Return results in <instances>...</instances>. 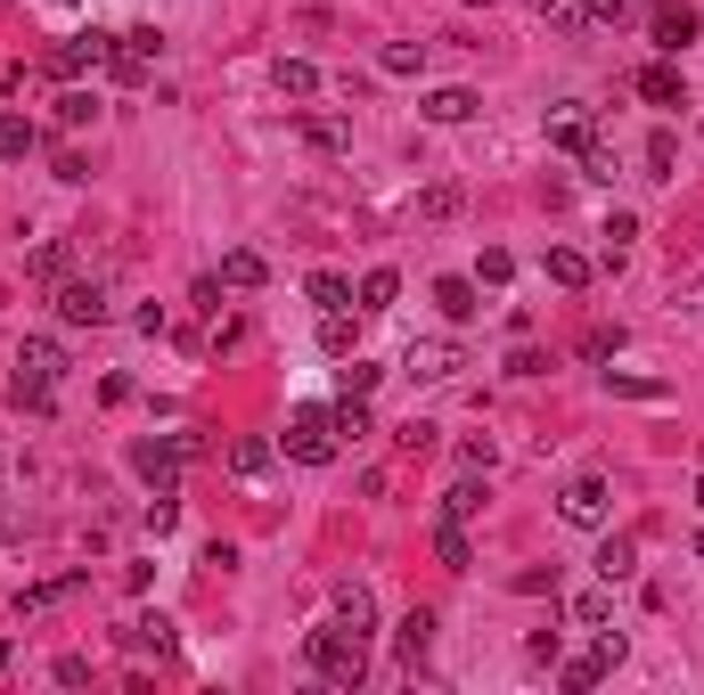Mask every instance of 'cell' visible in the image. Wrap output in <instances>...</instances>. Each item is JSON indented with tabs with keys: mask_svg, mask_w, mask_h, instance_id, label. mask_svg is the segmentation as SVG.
Here are the masks:
<instances>
[{
	"mask_svg": "<svg viewBox=\"0 0 704 695\" xmlns=\"http://www.w3.org/2000/svg\"><path fill=\"white\" fill-rule=\"evenodd\" d=\"M303 655H312V671H320L328 687H361V680H369V639H361V630H344V622L312 630V639H303Z\"/></svg>",
	"mask_w": 704,
	"mask_h": 695,
	"instance_id": "6da1fadb",
	"label": "cell"
},
{
	"mask_svg": "<svg viewBox=\"0 0 704 695\" xmlns=\"http://www.w3.org/2000/svg\"><path fill=\"white\" fill-rule=\"evenodd\" d=\"M107 58H115V33H66V41H50V50H41V66H50L58 82H74V74H99V66H107Z\"/></svg>",
	"mask_w": 704,
	"mask_h": 695,
	"instance_id": "7a4b0ae2",
	"label": "cell"
},
{
	"mask_svg": "<svg viewBox=\"0 0 704 695\" xmlns=\"http://www.w3.org/2000/svg\"><path fill=\"white\" fill-rule=\"evenodd\" d=\"M337 409H296L287 417V458H303V467H328L337 458Z\"/></svg>",
	"mask_w": 704,
	"mask_h": 695,
	"instance_id": "3957f363",
	"label": "cell"
},
{
	"mask_svg": "<svg viewBox=\"0 0 704 695\" xmlns=\"http://www.w3.org/2000/svg\"><path fill=\"white\" fill-rule=\"evenodd\" d=\"M607 508H614V491L598 475H573L566 491H557V516H566L573 532H607Z\"/></svg>",
	"mask_w": 704,
	"mask_h": 695,
	"instance_id": "277c9868",
	"label": "cell"
},
{
	"mask_svg": "<svg viewBox=\"0 0 704 695\" xmlns=\"http://www.w3.org/2000/svg\"><path fill=\"white\" fill-rule=\"evenodd\" d=\"M107 287H99V279H58V320H66V328H107Z\"/></svg>",
	"mask_w": 704,
	"mask_h": 695,
	"instance_id": "5b68a950",
	"label": "cell"
},
{
	"mask_svg": "<svg viewBox=\"0 0 704 695\" xmlns=\"http://www.w3.org/2000/svg\"><path fill=\"white\" fill-rule=\"evenodd\" d=\"M402 369L418 376V385H443V376H459V369H467V352L451 344V335H426V344H410V352H402Z\"/></svg>",
	"mask_w": 704,
	"mask_h": 695,
	"instance_id": "8992f818",
	"label": "cell"
},
{
	"mask_svg": "<svg viewBox=\"0 0 704 695\" xmlns=\"http://www.w3.org/2000/svg\"><path fill=\"white\" fill-rule=\"evenodd\" d=\"M156 50H164V33H156V25H139V33H115V58H107V74H115V82H148Z\"/></svg>",
	"mask_w": 704,
	"mask_h": 695,
	"instance_id": "52a82bcc",
	"label": "cell"
},
{
	"mask_svg": "<svg viewBox=\"0 0 704 695\" xmlns=\"http://www.w3.org/2000/svg\"><path fill=\"white\" fill-rule=\"evenodd\" d=\"M614 663H623V630H598V646H590V655H573V663H566V687L582 695V687H598V680H607Z\"/></svg>",
	"mask_w": 704,
	"mask_h": 695,
	"instance_id": "ba28073f",
	"label": "cell"
},
{
	"mask_svg": "<svg viewBox=\"0 0 704 695\" xmlns=\"http://www.w3.org/2000/svg\"><path fill=\"white\" fill-rule=\"evenodd\" d=\"M590 139H598L590 107H582V98H557V107H549V147H573V156H582Z\"/></svg>",
	"mask_w": 704,
	"mask_h": 695,
	"instance_id": "9c48e42d",
	"label": "cell"
},
{
	"mask_svg": "<svg viewBox=\"0 0 704 695\" xmlns=\"http://www.w3.org/2000/svg\"><path fill=\"white\" fill-rule=\"evenodd\" d=\"M132 467L148 475L156 491H173V483H180V442L173 434H164V442H132Z\"/></svg>",
	"mask_w": 704,
	"mask_h": 695,
	"instance_id": "30bf717a",
	"label": "cell"
},
{
	"mask_svg": "<svg viewBox=\"0 0 704 695\" xmlns=\"http://www.w3.org/2000/svg\"><path fill=\"white\" fill-rule=\"evenodd\" d=\"M696 33H704V17L689 9V0H664V17H655V50H664V58H680Z\"/></svg>",
	"mask_w": 704,
	"mask_h": 695,
	"instance_id": "8fae6325",
	"label": "cell"
},
{
	"mask_svg": "<svg viewBox=\"0 0 704 695\" xmlns=\"http://www.w3.org/2000/svg\"><path fill=\"white\" fill-rule=\"evenodd\" d=\"M475 107H484V98H475L467 82H443V91H426V98H418V115H426V123H475Z\"/></svg>",
	"mask_w": 704,
	"mask_h": 695,
	"instance_id": "7c38bea8",
	"label": "cell"
},
{
	"mask_svg": "<svg viewBox=\"0 0 704 695\" xmlns=\"http://www.w3.org/2000/svg\"><path fill=\"white\" fill-rule=\"evenodd\" d=\"M639 98H648V107H689V82H680V66H672V58L639 66Z\"/></svg>",
	"mask_w": 704,
	"mask_h": 695,
	"instance_id": "4fadbf2b",
	"label": "cell"
},
{
	"mask_svg": "<svg viewBox=\"0 0 704 695\" xmlns=\"http://www.w3.org/2000/svg\"><path fill=\"white\" fill-rule=\"evenodd\" d=\"M82 581L91 573H58V581H33V589H17V614H50V605H66V598H82Z\"/></svg>",
	"mask_w": 704,
	"mask_h": 695,
	"instance_id": "5bb4252c",
	"label": "cell"
},
{
	"mask_svg": "<svg viewBox=\"0 0 704 695\" xmlns=\"http://www.w3.org/2000/svg\"><path fill=\"white\" fill-rule=\"evenodd\" d=\"M393 646H402V663H410V671L434 655V614H426V605H410V614L393 622Z\"/></svg>",
	"mask_w": 704,
	"mask_h": 695,
	"instance_id": "9a60e30c",
	"label": "cell"
},
{
	"mask_svg": "<svg viewBox=\"0 0 704 695\" xmlns=\"http://www.w3.org/2000/svg\"><path fill=\"white\" fill-rule=\"evenodd\" d=\"M17 376H41V385H58V376H66V352H58L50 335H25V344H17Z\"/></svg>",
	"mask_w": 704,
	"mask_h": 695,
	"instance_id": "2e32d148",
	"label": "cell"
},
{
	"mask_svg": "<svg viewBox=\"0 0 704 695\" xmlns=\"http://www.w3.org/2000/svg\"><path fill=\"white\" fill-rule=\"evenodd\" d=\"M115 639L132 646V655H173V622H164V614H132Z\"/></svg>",
	"mask_w": 704,
	"mask_h": 695,
	"instance_id": "e0dca14e",
	"label": "cell"
},
{
	"mask_svg": "<svg viewBox=\"0 0 704 695\" xmlns=\"http://www.w3.org/2000/svg\"><path fill=\"white\" fill-rule=\"evenodd\" d=\"M328 622H344V630H361V639H369V630H377V598H369L361 581H344L337 605H328Z\"/></svg>",
	"mask_w": 704,
	"mask_h": 695,
	"instance_id": "ac0fdd59",
	"label": "cell"
},
{
	"mask_svg": "<svg viewBox=\"0 0 704 695\" xmlns=\"http://www.w3.org/2000/svg\"><path fill=\"white\" fill-rule=\"evenodd\" d=\"M434 557H443L451 573H467V564H475V540H467L459 516H434Z\"/></svg>",
	"mask_w": 704,
	"mask_h": 695,
	"instance_id": "d6986e66",
	"label": "cell"
},
{
	"mask_svg": "<svg viewBox=\"0 0 704 695\" xmlns=\"http://www.w3.org/2000/svg\"><path fill=\"white\" fill-rule=\"evenodd\" d=\"M262 279H271V262L255 255V246H230V255H221V287H238V294H255Z\"/></svg>",
	"mask_w": 704,
	"mask_h": 695,
	"instance_id": "ffe728a7",
	"label": "cell"
},
{
	"mask_svg": "<svg viewBox=\"0 0 704 695\" xmlns=\"http://www.w3.org/2000/svg\"><path fill=\"white\" fill-rule=\"evenodd\" d=\"M639 573V540L631 532H607L598 540V581H631Z\"/></svg>",
	"mask_w": 704,
	"mask_h": 695,
	"instance_id": "44dd1931",
	"label": "cell"
},
{
	"mask_svg": "<svg viewBox=\"0 0 704 695\" xmlns=\"http://www.w3.org/2000/svg\"><path fill=\"white\" fill-rule=\"evenodd\" d=\"M541 270H549V279L566 287V294H573V287H590V255H582V246H549Z\"/></svg>",
	"mask_w": 704,
	"mask_h": 695,
	"instance_id": "7402d4cb",
	"label": "cell"
},
{
	"mask_svg": "<svg viewBox=\"0 0 704 695\" xmlns=\"http://www.w3.org/2000/svg\"><path fill=\"white\" fill-rule=\"evenodd\" d=\"M475 294H484V287H475V279H434V303H443V320H475V311H484V303H475Z\"/></svg>",
	"mask_w": 704,
	"mask_h": 695,
	"instance_id": "603a6c76",
	"label": "cell"
},
{
	"mask_svg": "<svg viewBox=\"0 0 704 695\" xmlns=\"http://www.w3.org/2000/svg\"><path fill=\"white\" fill-rule=\"evenodd\" d=\"M25 270H33V279H41V287H58V279H66V270H74V246H66V238H41Z\"/></svg>",
	"mask_w": 704,
	"mask_h": 695,
	"instance_id": "cb8c5ba5",
	"label": "cell"
},
{
	"mask_svg": "<svg viewBox=\"0 0 704 695\" xmlns=\"http://www.w3.org/2000/svg\"><path fill=\"white\" fill-rule=\"evenodd\" d=\"M271 82H279V98H312L320 91V66H312V58H279Z\"/></svg>",
	"mask_w": 704,
	"mask_h": 695,
	"instance_id": "d4e9b609",
	"label": "cell"
},
{
	"mask_svg": "<svg viewBox=\"0 0 704 695\" xmlns=\"http://www.w3.org/2000/svg\"><path fill=\"white\" fill-rule=\"evenodd\" d=\"M377 361H361V352H344V369H337V393H352V402H369V393H377Z\"/></svg>",
	"mask_w": 704,
	"mask_h": 695,
	"instance_id": "484cf974",
	"label": "cell"
},
{
	"mask_svg": "<svg viewBox=\"0 0 704 695\" xmlns=\"http://www.w3.org/2000/svg\"><path fill=\"white\" fill-rule=\"evenodd\" d=\"M303 294H312L320 311H352V279H344V270H312V287H303Z\"/></svg>",
	"mask_w": 704,
	"mask_h": 695,
	"instance_id": "4316f807",
	"label": "cell"
},
{
	"mask_svg": "<svg viewBox=\"0 0 704 695\" xmlns=\"http://www.w3.org/2000/svg\"><path fill=\"white\" fill-rule=\"evenodd\" d=\"M484 499H491V491L467 475V483H451V491H443V508H434V516H459V523H467V516H484Z\"/></svg>",
	"mask_w": 704,
	"mask_h": 695,
	"instance_id": "83f0119b",
	"label": "cell"
},
{
	"mask_svg": "<svg viewBox=\"0 0 704 695\" xmlns=\"http://www.w3.org/2000/svg\"><path fill=\"white\" fill-rule=\"evenodd\" d=\"M352 344H361V328H352V311H320V352H337V361H344Z\"/></svg>",
	"mask_w": 704,
	"mask_h": 695,
	"instance_id": "f1b7e54d",
	"label": "cell"
},
{
	"mask_svg": "<svg viewBox=\"0 0 704 695\" xmlns=\"http://www.w3.org/2000/svg\"><path fill=\"white\" fill-rule=\"evenodd\" d=\"M573 622H582V630H607L614 622V581L607 589H582V598H573Z\"/></svg>",
	"mask_w": 704,
	"mask_h": 695,
	"instance_id": "f546056e",
	"label": "cell"
},
{
	"mask_svg": "<svg viewBox=\"0 0 704 695\" xmlns=\"http://www.w3.org/2000/svg\"><path fill=\"white\" fill-rule=\"evenodd\" d=\"M262 467H271V442H262V434H238L230 442V475H262Z\"/></svg>",
	"mask_w": 704,
	"mask_h": 695,
	"instance_id": "4dcf8cb0",
	"label": "cell"
},
{
	"mask_svg": "<svg viewBox=\"0 0 704 695\" xmlns=\"http://www.w3.org/2000/svg\"><path fill=\"white\" fill-rule=\"evenodd\" d=\"M33 147H41V132H33L25 115H0V156L17 164V156H33Z\"/></svg>",
	"mask_w": 704,
	"mask_h": 695,
	"instance_id": "1f68e13d",
	"label": "cell"
},
{
	"mask_svg": "<svg viewBox=\"0 0 704 695\" xmlns=\"http://www.w3.org/2000/svg\"><path fill=\"white\" fill-rule=\"evenodd\" d=\"M9 402H17V409H33V417H50V409H58V385H41V376H17Z\"/></svg>",
	"mask_w": 704,
	"mask_h": 695,
	"instance_id": "d6a6232c",
	"label": "cell"
},
{
	"mask_svg": "<svg viewBox=\"0 0 704 695\" xmlns=\"http://www.w3.org/2000/svg\"><path fill=\"white\" fill-rule=\"evenodd\" d=\"M377 66H385V74H418V66H426V41H385Z\"/></svg>",
	"mask_w": 704,
	"mask_h": 695,
	"instance_id": "836d02e7",
	"label": "cell"
},
{
	"mask_svg": "<svg viewBox=\"0 0 704 695\" xmlns=\"http://www.w3.org/2000/svg\"><path fill=\"white\" fill-rule=\"evenodd\" d=\"M516 279V255L508 246H484V262H475V287H508Z\"/></svg>",
	"mask_w": 704,
	"mask_h": 695,
	"instance_id": "e575fe53",
	"label": "cell"
},
{
	"mask_svg": "<svg viewBox=\"0 0 704 695\" xmlns=\"http://www.w3.org/2000/svg\"><path fill=\"white\" fill-rule=\"evenodd\" d=\"M91 115H99V98H91V91H74V82H66V91H58V123H66V132H82Z\"/></svg>",
	"mask_w": 704,
	"mask_h": 695,
	"instance_id": "d590c367",
	"label": "cell"
},
{
	"mask_svg": "<svg viewBox=\"0 0 704 695\" xmlns=\"http://www.w3.org/2000/svg\"><path fill=\"white\" fill-rule=\"evenodd\" d=\"M393 294H402V279H393V270H369L361 279V311H393Z\"/></svg>",
	"mask_w": 704,
	"mask_h": 695,
	"instance_id": "8d00e7d4",
	"label": "cell"
},
{
	"mask_svg": "<svg viewBox=\"0 0 704 695\" xmlns=\"http://www.w3.org/2000/svg\"><path fill=\"white\" fill-rule=\"evenodd\" d=\"M303 139H312V147H328V156H337V147H344L352 132H344L337 115H303Z\"/></svg>",
	"mask_w": 704,
	"mask_h": 695,
	"instance_id": "74e56055",
	"label": "cell"
},
{
	"mask_svg": "<svg viewBox=\"0 0 704 695\" xmlns=\"http://www.w3.org/2000/svg\"><path fill=\"white\" fill-rule=\"evenodd\" d=\"M672 164H680V139L655 132V139H648V180H672Z\"/></svg>",
	"mask_w": 704,
	"mask_h": 695,
	"instance_id": "f35d334b",
	"label": "cell"
},
{
	"mask_svg": "<svg viewBox=\"0 0 704 695\" xmlns=\"http://www.w3.org/2000/svg\"><path fill=\"white\" fill-rule=\"evenodd\" d=\"M532 9H541L549 25H566V33H582V25H590V9H582V0H532Z\"/></svg>",
	"mask_w": 704,
	"mask_h": 695,
	"instance_id": "ab89813d",
	"label": "cell"
},
{
	"mask_svg": "<svg viewBox=\"0 0 704 695\" xmlns=\"http://www.w3.org/2000/svg\"><path fill=\"white\" fill-rule=\"evenodd\" d=\"M639 238V214H607V270L623 262V246Z\"/></svg>",
	"mask_w": 704,
	"mask_h": 695,
	"instance_id": "60d3db41",
	"label": "cell"
},
{
	"mask_svg": "<svg viewBox=\"0 0 704 695\" xmlns=\"http://www.w3.org/2000/svg\"><path fill=\"white\" fill-rule=\"evenodd\" d=\"M434 434H443V426H426V417H410V426H402V434H393V442H402V450H410V458H426V450H434Z\"/></svg>",
	"mask_w": 704,
	"mask_h": 695,
	"instance_id": "b9f144b4",
	"label": "cell"
},
{
	"mask_svg": "<svg viewBox=\"0 0 704 695\" xmlns=\"http://www.w3.org/2000/svg\"><path fill=\"white\" fill-rule=\"evenodd\" d=\"M173 523H180V499H173V491H156V499H148V532L164 540V532H173Z\"/></svg>",
	"mask_w": 704,
	"mask_h": 695,
	"instance_id": "7bdbcfd3",
	"label": "cell"
},
{
	"mask_svg": "<svg viewBox=\"0 0 704 695\" xmlns=\"http://www.w3.org/2000/svg\"><path fill=\"white\" fill-rule=\"evenodd\" d=\"M582 9H590V25H623V17L639 9V0H582Z\"/></svg>",
	"mask_w": 704,
	"mask_h": 695,
	"instance_id": "ee69618b",
	"label": "cell"
},
{
	"mask_svg": "<svg viewBox=\"0 0 704 695\" xmlns=\"http://www.w3.org/2000/svg\"><path fill=\"white\" fill-rule=\"evenodd\" d=\"M582 352H590V361H614V352H623V328H590Z\"/></svg>",
	"mask_w": 704,
	"mask_h": 695,
	"instance_id": "f6af8a7d",
	"label": "cell"
},
{
	"mask_svg": "<svg viewBox=\"0 0 704 695\" xmlns=\"http://www.w3.org/2000/svg\"><path fill=\"white\" fill-rule=\"evenodd\" d=\"M582 173H590V180H614V156H607V139H590V147H582Z\"/></svg>",
	"mask_w": 704,
	"mask_h": 695,
	"instance_id": "bcb514c9",
	"label": "cell"
},
{
	"mask_svg": "<svg viewBox=\"0 0 704 695\" xmlns=\"http://www.w3.org/2000/svg\"><path fill=\"white\" fill-rule=\"evenodd\" d=\"M516 589H525V598H541V589H557V564H525V573H516Z\"/></svg>",
	"mask_w": 704,
	"mask_h": 695,
	"instance_id": "7dc6e473",
	"label": "cell"
},
{
	"mask_svg": "<svg viewBox=\"0 0 704 695\" xmlns=\"http://www.w3.org/2000/svg\"><path fill=\"white\" fill-rule=\"evenodd\" d=\"M426 221H443V214H459V188H426V205H418Z\"/></svg>",
	"mask_w": 704,
	"mask_h": 695,
	"instance_id": "c3c4849f",
	"label": "cell"
},
{
	"mask_svg": "<svg viewBox=\"0 0 704 695\" xmlns=\"http://www.w3.org/2000/svg\"><path fill=\"white\" fill-rule=\"evenodd\" d=\"M9 663H17V646H9V639H0V671H9Z\"/></svg>",
	"mask_w": 704,
	"mask_h": 695,
	"instance_id": "681fc988",
	"label": "cell"
},
{
	"mask_svg": "<svg viewBox=\"0 0 704 695\" xmlns=\"http://www.w3.org/2000/svg\"><path fill=\"white\" fill-rule=\"evenodd\" d=\"M467 9H491V0H467Z\"/></svg>",
	"mask_w": 704,
	"mask_h": 695,
	"instance_id": "f907efd6",
	"label": "cell"
},
{
	"mask_svg": "<svg viewBox=\"0 0 704 695\" xmlns=\"http://www.w3.org/2000/svg\"><path fill=\"white\" fill-rule=\"evenodd\" d=\"M696 557H704V532H696Z\"/></svg>",
	"mask_w": 704,
	"mask_h": 695,
	"instance_id": "816d5d0a",
	"label": "cell"
},
{
	"mask_svg": "<svg viewBox=\"0 0 704 695\" xmlns=\"http://www.w3.org/2000/svg\"><path fill=\"white\" fill-rule=\"evenodd\" d=\"M696 499H704V475H696Z\"/></svg>",
	"mask_w": 704,
	"mask_h": 695,
	"instance_id": "f5cc1de1",
	"label": "cell"
},
{
	"mask_svg": "<svg viewBox=\"0 0 704 695\" xmlns=\"http://www.w3.org/2000/svg\"><path fill=\"white\" fill-rule=\"evenodd\" d=\"M0 9H9V0H0Z\"/></svg>",
	"mask_w": 704,
	"mask_h": 695,
	"instance_id": "db71d44e",
	"label": "cell"
}]
</instances>
